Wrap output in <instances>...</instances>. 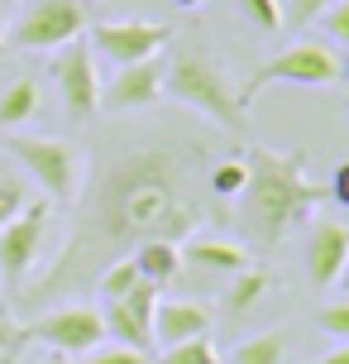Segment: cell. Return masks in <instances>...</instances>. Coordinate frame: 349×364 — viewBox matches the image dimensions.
Listing matches in <instances>:
<instances>
[{"mask_svg":"<svg viewBox=\"0 0 349 364\" xmlns=\"http://www.w3.org/2000/svg\"><path fill=\"white\" fill-rule=\"evenodd\" d=\"M38 115V87L29 82V77H19V82H10V87L0 91V125H24V120H34Z\"/></svg>","mask_w":349,"mask_h":364,"instance_id":"obj_18","label":"cell"},{"mask_svg":"<svg viewBox=\"0 0 349 364\" xmlns=\"http://www.w3.org/2000/svg\"><path fill=\"white\" fill-rule=\"evenodd\" d=\"M19 341H43V346H53V355H87V350L106 346V326L96 307H57L29 321L19 331Z\"/></svg>","mask_w":349,"mask_h":364,"instance_id":"obj_8","label":"cell"},{"mask_svg":"<svg viewBox=\"0 0 349 364\" xmlns=\"http://www.w3.org/2000/svg\"><path fill=\"white\" fill-rule=\"evenodd\" d=\"M340 77H345V82H349V58H345V63H340Z\"/></svg>","mask_w":349,"mask_h":364,"instance_id":"obj_37","label":"cell"},{"mask_svg":"<svg viewBox=\"0 0 349 364\" xmlns=\"http://www.w3.org/2000/svg\"><path fill=\"white\" fill-rule=\"evenodd\" d=\"M82 364H148V350H129V346H96L82 355Z\"/></svg>","mask_w":349,"mask_h":364,"instance_id":"obj_26","label":"cell"},{"mask_svg":"<svg viewBox=\"0 0 349 364\" xmlns=\"http://www.w3.org/2000/svg\"><path fill=\"white\" fill-rule=\"evenodd\" d=\"M10 154H15V164L43 187L48 201H67V206H72V201L82 197V149L77 144L53 139V134H15V139H10Z\"/></svg>","mask_w":349,"mask_h":364,"instance_id":"obj_4","label":"cell"},{"mask_svg":"<svg viewBox=\"0 0 349 364\" xmlns=\"http://www.w3.org/2000/svg\"><path fill=\"white\" fill-rule=\"evenodd\" d=\"M273 288V278H268V273L263 269H254V264H244V269L239 273H230V288H225V307L235 311H254L258 302H263V292Z\"/></svg>","mask_w":349,"mask_h":364,"instance_id":"obj_16","label":"cell"},{"mask_svg":"<svg viewBox=\"0 0 349 364\" xmlns=\"http://www.w3.org/2000/svg\"><path fill=\"white\" fill-rule=\"evenodd\" d=\"M282 350H287V336L282 331H258L249 341H239L230 364H282Z\"/></svg>","mask_w":349,"mask_h":364,"instance_id":"obj_19","label":"cell"},{"mask_svg":"<svg viewBox=\"0 0 349 364\" xmlns=\"http://www.w3.org/2000/svg\"><path fill=\"white\" fill-rule=\"evenodd\" d=\"M349 259V230L340 220H311L306 235V278L311 288H335V278Z\"/></svg>","mask_w":349,"mask_h":364,"instance_id":"obj_12","label":"cell"},{"mask_svg":"<svg viewBox=\"0 0 349 364\" xmlns=\"http://www.w3.org/2000/svg\"><path fill=\"white\" fill-rule=\"evenodd\" d=\"M158 297H163V288L144 278V283H134V288H129L125 297H120V307H125L129 316L139 321V326H148V331H153V311H158Z\"/></svg>","mask_w":349,"mask_h":364,"instance_id":"obj_22","label":"cell"},{"mask_svg":"<svg viewBox=\"0 0 349 364\" xmlns=\"http://www.w3.org/2000/svg\"><path fill=\"white\" fill-rule=\"evenodd\" d=\"M134 283H144V273L134 269V259H129V255H125V259H111L106 269L96 273V292H101L106 302H120V297H125Z\"/></svg>","mask_w":349,"mask_h":364,"instance_id":"obj_20","label":"cell"},{"mask_svg":"<svg viewBox=\"0 0 349 364\" xmlns=\"http://www.w3.org/2000/svg\"><path fill=\"white\" fill-rule=\"evenodd\" d=\"M163 96V58H144V63H125L115 77L101 82V110L111 115H134V110L158 106Z\"/></svg>","mask_w":349,"mask_h":364,"instance_id":"obj_11","label":"cell"},{"mask_svg":"<svg viewBox=\"0 0 349 364\" xmlns=\"http://www.w3.org/2000/svg\"><path fill=\"white\" fill-rule=\"evenodd\" d=\"M211 331V311L192 297H158V311H153V341L158 346H177V341H196Z\"/></svg>","mask_w":349,"mask_h":364,"instance_id":"obj_13","label":"cell"},{"mask_svg":"<svg viewBox=\"0 0 349 364\" xmlns=\"http://www.w3.org/2000/svg\"><path fill=\"white\" fill-rule=\"evenodd\" d=\"M316 326L326 331V336H335V341H349V297L316 311Z\"/></svg>","mask_w":349,"mask_h":364,"instance_id":"obj_28","label":"cell"},{"mask_svg":"<svg viewBox=\"0 0 349 364\" xmlns=\"http://www.w3.org/2000/svg\"><path fill=\"white\" fill-rule=\"evenodd\" d=\"M206 154L211 149L177 125L101 154L53 273H43L34 288H19V302L43 307L87 288V278H96L111 259H125L144 240L182 245L201 220H221L225 201H216L206 187Z\"/></svg>","mask_w":349,"mask_h":364,"instance_id":"obj_1","label":"cell"},{"mask_svg":"<svg viewBox=\"0 0 349 364\" xmlns=\"http://www.w3.org/2000/svg\"><path fill=\"white\" fill-rule=\"evenodd\" d=\"M206 187L216 201H235L244 192V159H221V164L206 168Z\"/></svg>","mask_w":349,"mask_h":364,"instance_id":"obj_21","label":"cell"},{"mask_svg":"<svg viewBox=\"0 0 349 364\" xmlns=\"http://www.w3.org/2000/svg\"><path fill=\"white\" fill-rule=\"evenodd\" d=\"M24 201H29V192H24V173L0 168V225H5L10 216H19V211H24Z\"/></svg>","mask_w":349,"mask_h":364,"instance_id":"obj_25","label":"cell"},{"mask_svg":"<svg viewBox=\"0 0 349 364\" xmlns=\"http://www.w3.org/2000/svg\"><path fill=\"white\" fill-rule=\"evenodd\" d=\"M167 38H172V29L167 24H148V19H101V24H92V48L101 58H111L115 68L158 58Z\"/></svg>","mask_w":349,"mask_h":364,"instance_id":"obj_9","label":"cell"},{"mask_svg":"<svg viewBox=\"0 0 349 364\" xmlns=\"http://www.w3.org/2000/svg\"><path fill=\"white\" fill-rule=\"evenodd\" d=\"M158 364H221V355H216V346H211L206 336H196V341H177V346H163Z\"/></svg>","mask_w":349,"mask_h":364,"instance_id":"obj_23","label":"cell"},{"mask_svg":"<svg viewBox=\"0 0 349 364\" xmlns=\"http://www.w3.org/2000/svg\"><path fill=\"white\" fill-rule=\"evenodd\" d=\"M172 5H182V10H196V5H206V0H172Z\"/></svg>","mask_w":349,"mask_h":364,"instance_id":"obj_35","label":"cell"},{"mask_svg":"<svg viewBox=\"0 0 349 364\" xmlns=\"http://www.w3.org/2000/svg\"><path fill=\"white\" fill-rule=\"evenodd\" d=\"M129 259H134V269L144 273L148 283H158V288L182 273V245H172V240H144V245L129 250Z\"/></svg>","mask_w":349,"mask_h":364,"instance_id":"obj_15","label":"cell"},{"mask_svg":"<svg viewBox=\"0 0 349 364\" xmlns=\"http://www.w3.org/2000/svg\"><path fill=\"white\" fill-rule=\"evenodd\" d=\"M239 15L249 19L258 34H277L282 29V0H239Z\"/></svg>","mask_w":349,"mask_h":364,"instance_id":"obj_24","label":"cell"},{"mask_svg":"<svg viewBox=\"0 0 349 364\" xmlns=\"http://www.w3.org/2000/svg\"><path fill=\"white\" fill-rule=\"evenodd\" d=\"M101 326H106V336H111L115 346H129V350H148L153 346V331L139 326L134 316H129L120 302H106V311H101Z\"/></svg>","mask_w":349,"mask_h":364,"instance_id":"obj_17","label":"cell"},{"mask_svg":"<svg viewBox=\"0 0 349 364\" xmlns=\"http://www.w3.org/2000/svg\"><path fill=\"white\" fill-rule=\"evenodd\" d=\"M316 364H349V341H345V346H335L326 360H316Z\"/></svg>","mask_w":349,"mask_h":364,"instance_id":"obj_32","label":"cell"},{"mask_svg":"<svg viewBox=\"0 0 349 364\" xmlns=\"http://www.w3.org/2000/svg\"><path fill=\"white\" fill-rule=\"evenodd\" d=\"M163 91L177 101V106L196 110L201 120L221 125L225 134H239L244 129V106H239V91L230 82L221 63L201 48H177L163 68Z\"/></svg>","mask_w":349,"mask_h":364,"instance_id":"obj_3","label":"cell"},{"mask_svg":"<svg viewBox=\"0 0 349 364\" xmlns=\"http://www.w3.org/2000/svg\"><path fill=\"white\" fill-rule=\"evenodd\" d=\"M335 288H340V292L349 297V259H345V269H340V278H335Z\"/></svg>","mask_w":349,"mask_h":364,"instance_id":"obj_33","label":"cell"},{"mask_svg":"<svg viewBox=\"0 0 349 364\" xmlns=\"http://www.w3.org/2000/svg\"><path fill=\"white\" fill-rule=\"evenodd\" d=\"M321 29L335 38V43H349V0H331L321 10Z\"/></svg>","mask_w":349,"mask_h":364,"instance_id":"obj_29","label":"cell"},{"mask_svg":"<svg viewBox=\"0 0 349 364\" xmlns=\"http://www.w3.org/2000/svg\"><path fill=\"white\" fill-rule=\"evenodd\" d=\"M331 197L349 211V159H345L340 168H335V178H331Z\"/></svg>","mask_w":349,"mask_h":364,"instance_id":"obj_30","label":"cell"},{"mask_svg":"<svg viewBox=\"0 0 349 364\" xmlns=\"http://www.w3.org/2000/svg\"><path fill=\"white\" fill-rule=\"evenodd\" d=\"M43 230H48V197L24 201V211L0 225V278L5 288H24V278L34 269L38 250H43Z\"/></svg>","mask_w":349,"mask_h":364,"instance_id":"obj_7","label":"cell"},{"mask_svg":"<svg viewBox=\"0 0 349 364\" xmlns=\"http://www.w3.org/2000/svg\"><path fill=\"white\" fill-rule=\"evenodd\" d=\"M87 29V5L82 0H29V10L15 19V38L19 48H34V53H48V48H62L82 38Z\"/></svg>","mask_w":349,"mask_h":364,"instance_id":"obj_6","label":"cell"},{"mask_svg":"<svg viewBox=\"0 0 349 364\" xmlns=\"http://www.w3.org/2000/svg\"><path fill=\"white\" fill-rule=\"evenodd\" d=\"M0 43H5V0H0Z\"/></svg>","mask_w":349,"mask_h":364,"instance_id":"obj_36","label":"cell"},{"mask_svg":"<svg viewBox=\"0 0 349 364\" xmlns=\"http://www.w3.org/2000/svg\"><path fill=\"white\" fill-rule=\"evenodd\" d=\"M326 187L306 178V154L301 149H249L244 154V192H239V230L268 250L287 235L292 225H306Z\"/></svg>","mask_w":349,"mask_h":364,"instance_id":"obj_2","label":"cell"},{"mask_svg":"<svg viewBox=\"0 0 349 364\" xmlns=\"http://www.w3.org/2000/svg\"><path fill=\"white\" fill-rule=\"evenodd\" d=\"M38 364H67V355H43Z\"/></svg>","mask_w":349,"mask_h":364,"instance_id":"obj_34","label":"cell"},{"mask_svg":"<svg viewBox=\"0 0 349 364\" xmlns=\"http://www.w3.org/2000/svg\"><path fill=\"white\" fill-rule=\"evenodd\" d=\"M335 77H340V58H335L331 43L301 38V43H292V48H282L277 58H268V63L239 87V106H249L258 91L273 87V82H287V87H331Z\"/></svg>","mask_w":349,"mask_h":364,"instance_id":"obj_5","label":"cell"},{"mask_svg":"<svg viewBox=\"0 0 349 364\" xmlns=\"http://www.w3.org/2000/svg\"><path fill=\"white\" fill-rule=\"evenodd\" d=\"M182 264L211 273H239L249 264V250L235 240H182Z\"/></svg>","mask_w":349,"mask_h":364,"instance_id":"obj_14","label":"cell"},{"mask_svg":"<svg viewBox=\"0 0 349 364\" xmlns=\"http://www.w3.org/2000/svg\"><path fill=\"white\" fill-rule=\"evenodd\" d=\"M53 77H57V96H62V106L72 120H92L96 110H101V77H96V58L92 48L72 38V43H62L53 58Z\"/></svg>","mask_w":349,"mask_h":364,"instance_id":"obj_10","label":"cell"},{"mask_svg":"<svg viewBox=\"0 0 349 364\" xmlns=\"http://www.w3.org/2000/svg\"><path fill=\"white\" fill-rule=\"evenodd\" d=\"M15 346H19V326L10 316H0V355H15Z\"/></svg>","mask_w":349,"mask_h":364,"instance_id":"obj_31","label":"cell"},{"mask_svg":"<svg viewBox=\"0 0 349 364\" xmlns=\"http://www.w3.org/2000/svg\"><path fill=\"white\" fill-rule=\"evenodd\" d=\"M326 5H331V0H282V24H287V29H306L311 19H321Z\"/></svg>","mask_w":349,"mask_h":364,"instance_id":"obj_27","label":"cell"}]
</instances>
